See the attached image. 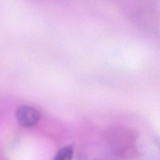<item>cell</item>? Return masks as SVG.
Listing matches in <instances>:
<instances>
[{
  "label": "cell",
  "instance_id": "obj_1",
  "mask_svg": "<svg viewBox=\"0 0 160 160\" xmlns=\"http://www.w3.org/2000/svg\"><path fill=\"white\" fill-rule=\"evenodd\" d=\"M16 117L18 123L22 127L31 128L38 122L40 119V113L34 107L21 105L16 109Z\"/></svg>",
  "mask_w": 160,
  "mask_h": 160
},
{
  "label": "cell",
  "instance_id": "obj_2",
  "mask_svg": "<svg viewBox=\"0 0 160 160\" xmlns=\"http://www.w3.org/2000/svg\"><path fill=\"white\" fill-rule=\"evenodd\" d=\"M73 154V147L71 145L66 146L57 152L53 160H72Z\"/></svg>",
  "mask_w": 160,
  "mask_h": 160
}]
</instances>
